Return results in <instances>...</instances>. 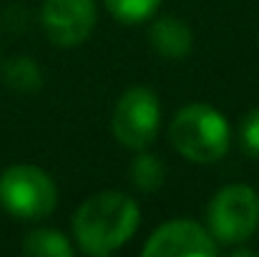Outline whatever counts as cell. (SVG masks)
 I'll list each match as a JSON object with an SVG mask.
<instances>
[{
	"label": "cell",
	"mask_w": 259,
	"mask_h": 257,
	"mask_svg": "<svg viewBox=\"0 0 259 257\" xmlns=\"http://www.w3.org/2000/svg\"><path fill=\"white\" fill-rule=\"evenodd\" d=\"M103 3H106V10L116 20L128 23V25L149 20L151 15H156L161 5V0H103Z\"/></svg>",
	"instance_id": "cell-12"
},
{
	"label": "cell",
	"mask_w": 259,
	"mask_h": 257,
	"mask_svg": "<svg viewBox=\"0 0 259 257\" xmlns=\"http://www.w3.org/2000/svg\"><path fill=\"white\" fill-rule=\"evenodd\" d=\"M23 252L28 257H71L73 245L61 230H33L23 240Z\"/></svg>",
	"instance_id": "cell-10"
},
{
	"label": "cell",
	"mask_w": 259,
	"mask_h": 257,
	"mask_svg": "<svg viewBox=\"0 0 259 257\" xmlns=\"http://www.w3.org/2000/svg\"><path fill=\"white\" fill-rule=\"evenodd\" d=\"M161 126V103L154 88L131 86L121 93L111 116V134L126 149L141 152L156 141Z\"/></svg>",
	"instance_id": "cell-5"
},
{
	"label": "cell",
	"mask_w": 259,
	"mask_h": 257,
	"mask_svg": "<svg viewBox=\"0 0 259 257\" xmlns=\"http://www.w3.org/2000/svg\"><path fill=\"white\" fill-rule=\"evenodd\" d=\"M141 209L126 192L106 189L91 194L73 214V237L78 250L88 257H108L121 250L139 230Z\"/></svg>",
	"instance_id": "cell-1"
},
{
	"label": "cell",
	"mask_w": 259,
	"mask_h": 257,
	"mask_svg": "<svg viewBox=\"0 0 259 257\" xmlns=\"http://www.w3.org/2000/svg\"><path fill=\"white\" fill-rule=\"evenodd\" d=\"M232 257H257L254 250H247V247H239V245H234V250L229 252Z\"/></svg>",
	"instance_id": "cell-14"
},
{
	"label": "cell",
	"mask_w": 259,
	"mask_h": 257,
	"mask_svg": "<svg viewBox=\"0 0 259 257\" xmlns=\"http://www.w3.org/2000/svg\"><path fill=\"white\" fill-rule=\"evenodd\" d=\"M217 250L219 245L206 227L194 219H171L149 235L141 252L144 257H214Z\"/></svg>",
	"instance_id": "cell-7"
},
{
	"label": "cell",
	"mask_w": 259,
	"mask_h": 257,
	"mask_svg": "<svg viewBox=\"0 0 259 257\" xmlns=\"http://www.w3.org/2000/svg\"><path fill=\"white\" fill-rule=\"evenodd\" d=\"M209 232L217 245H242L259 230V194L249 184L222 187L206 207Z\"/></svg>",
	"instance_id": "cell-4"
},
{
	"label": "cell",
	"mask_w": 259,
	"mask_h": 257,
	"mask_svg": "<svg viewBox=\"0 0 259 257\" xmlns=\"http://www.w3.org/2000/svg\"><path fill=\"white\" fill-rule=\"evenodd\" d=\"M96 20V0H46L40 10V23L48 41L61 48H76L86 43Z\"/></svg>",
	"instance_id": "cell-6"
},
{
	"label": "cell",
	"mask_w": 259,
	"mask_h": 257,
	"mask_svg": "<svg viewBox=\"0 0 259 257\" xmlns=\"http://www.w3.org/2000/svg\"><path fill=\"white\" fill-rule=\"evenodd\" d=\"M3 81L18 93H35L43 86V71L33 58L15 56L3 66Z\"/></svg>",
	"instance_id": "cell-11"
},
{
	"label": "cell",
	"mask_w": 259,
	"mask_h": 257,
	"mask_svg": "<svg viewBox=\"0 0 259 257\" xmlns=\"http://www.w3.org/2000/svg\"><path fill=\"white\" fill-rule=\"evenodd\" d=\"M239 144L247 157L259 159V106L244 114L239 124Z\"/></svg>",
	"instance_id": "cell-13"
},
{
	"label": "cell",
	"mask_w": 259,
	"mask_h": 257,
	"mask_svg": "<svg viewBox=\"0 0 259 257\" xmlns=\"http://www.w3.org/2000/svg\"><path fill=\"white\" fill-rule=\"evenodd\" d=\"M58 204L53 176L35 164H13L0 174V207L15 219H46Z\"/></svg>",
	"instance_id": "cell-3"
},
{
	"label": "cell",
	"mask_w": 259,
	"mask_h": 257,
	"mask_svg": "<svg viewBox=\"0 0 259 257\" xmlns=\"http://www.w3.org/2000/svg\"><path fill=\"white\" fill-rule=\"evenodd\" d=\"M128 179L144 194L159 192L166 181V164L156 154H149L146 149H141V154L134 157V162L128 167Z\"/></svg>",
	"instance_id": "cell-9"
},
{
	"label": "cell",
	"mask_w": 259,
	"mask_h": 257,
	"mask_svg": "<svg viewBox=\"0 0 259 257\" xmlns=\"http://www.w3.org/2000/svg\"><path fill=\"white\" fill-rule=\"evenodd\" d=\"M149 41H151L154 51L169 61H184L194 48L191 28L181 18H174V15H161L151 23Z\"/></svg>",
	"instance_id": "cell-8"
},
{
	"label": "cell",
	"mask_w": 259,
	"mask_h": 257,
	"mask_svg": "<svg viewBox=\"0 0 259 257\" xmlns=\"http://www.w3.org/2000/svg\"><path fill=\"white\" fill-rule=\"evenodd\" d=\"M171 146L194 164H214L227 157L232 146V129L227 116L209 103H186L169 124Z\"/></svg>",
	"instance_id": "cell-2"
}]
</instances>
